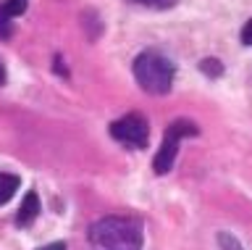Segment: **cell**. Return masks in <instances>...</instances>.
<instances>
[{"instance_id": "1", "label": "cell", "mask_w": 252, "mask_h": 250, "mask_svg": "<svg viewBox=\"0 0 252 250\" xmlns=\"http://www.w3.org/2000/svg\"><path fill=\"white\" fill-rule=\"evenodd\" d=\"M94 250H142V226L126 216H102L90 226Z\"/></svg>"}, {"instance_id": "2", "label": "cell", "mask_w": 252, "mask_h": 250, "mask_svg": "<svg viewBox=\"0 0 252 250\" xmlns=\"http://www.w3.org/2000/svg\"><path fill=\"white\" fill-rule=\"evenodd\" d=\"M173 76H176V66H173L163 53L145 50L134 58V79L139 82V87L145 92L165 95L173 84Z\"/></svg>"}, {"instance_id": "3", "label": "cell", "mask_w": 252, "mask_h": 250, "mask_svg": "<svg viewBox=\"0 0 252 250\" xmlns=\"http://www.w3.org/2000/svg\"><path fill=\"white\" fill-rule=\"evenodd\" d=\"M197 124L194 121H187V119H176L173 124H168L163 135V143L155 153V161H153V169L155 174H165V171L173 169V161H176V153H179V143L184 137H194L197 135Z\"/></svg>"}, {"instance_id": "4", "label": "cell", "mask_w": 252, "mask_h": 250, "mask_svg": "<svg viewBox=\"0 0 252 250\" xmlns=\"http://www.w3.org/2000/svg\"><path fill=\"white\" fill-rule=\"evenodd\" d=\"M110 137L118 140L121 145L142 150V147H147V140H150V124L142 113H126L110 124Z\"/></svg>"}, {"instance_id": "5", "label": "cell", "mask_w": 252, "mask_h": 250, "mask_svg": "<svg viewBox=\"0 0 252 250\" xmlns=\"http://www.w3.org/2000/svg\"><path fill=\"white\" fill-rule=\"evenodd\" d=\"M39 198H37V192H27L24 195V200H21V208H19V214H16V224L19 226H32L34 224V218L39 216Z\"/></svg>"}, {"instance_id": "6", "label": "cell", "mask_w": 252, "mask_h": 250, "mask_svg": "<svg viewBox=\"0 0 252 250\" xmlns=\"http://www.w3.org/2000/svg\"><path fill=\"white\" fill-rule=\"evenodd\" d=\"M27 11V0H5L3 5H0V35L8 37L11 35V19L21 16V13Z\"/></svg>"}, {"instance_id": "7", "label": "cell", "mask_w": 252, "mask_h": 250, "mask_svg": "<svg viewBox=\"0 0 252 250\" xmlns=\"http://www.w3.org/2000/svg\"><path fill=\"white\" fill-rule=\"evenodd\" d=\"M21 179L16 174H5V171H0V206H5L8 200L16 195V190H19Z\"/></svg>"}, {"instance_id": "8", "label": "cell", "mask_w": 252, "mask_h": 250, "mask_svg": "<svg viewBox=\"0 0 252 250\" xmlns=\"http://www.w3.org/2000/svg\"><path fill=\"white\" fill-rule=\"evenodd\" d=\"M218 245H220V250H244L242 242L236 240L231 232H220L218 234Z\"/></svg>"}, {"instance_id": "9", "label": "cell", "mask_w": 252, "mask_h": 250, "mask_svg": "<svg viewBox=\"0 0 252 250\" xmlns=\"http://www.w3.org/2000/svg\"><path fill=\"white\" fill-rule=\"evenodd\" d=\"M131 3H137V5H147V8H158V11H163V8H173V5L179 3V0H131Z\"/></svg>"}, {"instance_id": "10", "label": "cell", "mask_w": 252, "mask_h": 250, "mask_svg": "<svg viewBox=\"0 0 252 250\" xmlns=\"http://www.w3.org/2000/svg\"><path fill=\"white\" fill-rule=\"evenodd\" d=\"M202 71H205V74H213V76H218V74H220V66H218V61H210V58H205V61H202Z\"/></svg>"}, {"instance_id": "11", "label": "cell", "mask_w": 252, "mask_h": 250, "mask_svg": "<svg viewBox=\"0 0 252 250\" xmlns=\"http://www.w3.org/2000/svg\"><path fill=\"white\" fill-rule=\"evenodd\" d=\"M242 42L244 45H252V19L242 27Z\"/></svg>"}, {"instance_id": "12", "label": "cell", "mask_w": 252, "mask_h": 250, "mask_svg": "<svg viewBox=\"0 0 252 250\" xmlns=\"http://www.w3.org/2000/svg\"><path fill=\"white\" fill-rule=\"evenodd\" d=\"M39 250H66V242H50V245H45Z\"/></svg>"}, {"instance_id": "13", "label": "cell", "mask_w": 252, "mask_h": 250, "mask_svg": "<svg viewBox=\"0 0 252 250\" xmlns=\"http://www.w3.org/2000/svg\"><path fill=\"white\" fill-rule=\"evenodd\" d=\"M5 82V69H3V64H0V84Z\"/></svg>"}]
</instances>
